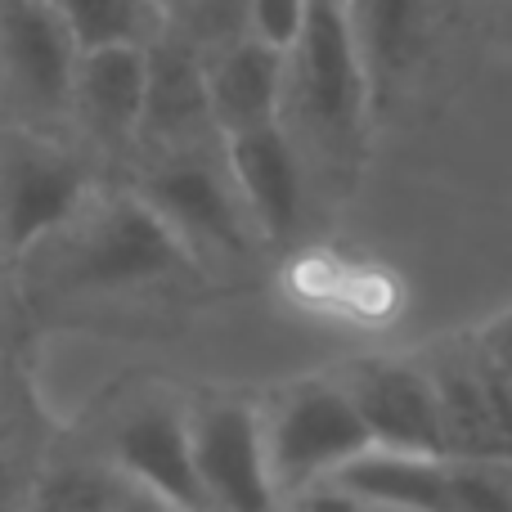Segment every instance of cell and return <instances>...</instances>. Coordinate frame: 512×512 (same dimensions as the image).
<instances>
[{"label": "cell", "instance_id": "2", "mask_svg": "<svg viewBox=\"0 0 512 512\" xmlns=\"http://www.w3.org/2000/svg\"><path fill=\"white\" fill-rule=\"evenodd\" d=\"M265 459L279 499H297L301 490L342 472L355 454L373 445L351 396L328 378H301L283 387L261 414Z\"/></svg>", "mask_w": 512, "mask_h": 512}, {"label": "cell", "instance_id": "9", "mask_svg": "<svg viewBox=\"0 0 512 512\" xmlns=\"http://www.w3.org/2000/svg\"><path fill=\"white\" fill-rule=\"evenodd\" d=\"M108 459L122 477L144 486L162 508L171 512H212L203 495V481L194 468L189 445V418L176 400H144L131 414L117 418Z\"/></svg>", "mask_w": 512, "mask_h": 512}, {"label": "cell", "instance_id": "19", "mask_svg": "<svg viewBox=\"0 0 512 512\" xmlns=\"http://www.w3.org/2000/svg\"><path fill=\"white\" fill-rule=\"evenodd\" d=\"M32 512H117V508H113V486L99 472L59 468L41 481Z\"/></svg>", "mask_w": 512, "mask_h": 512}, {"label": "cell", "instance_id": "18", "mask_svg": "<svg viewBox=\"0 0 512 512\" xmlns=\"http://www.w3.org/2000/svg\"><path fill=\"white\" fill-rule=\"evenodd\" d=\"M450 512H512V459H445Z\"/></svg>", "mask_w": 512, "mask_h": 512}, {"label": "cell", "instance_id": "13", "mask_svg": "<svg viewBox=\"0 0 512 512\" xmlns=\"http://www.w3.org/2000/svg\"><path fill=\"white\" fill-rule=\"evenodd\" d=\"M427 373L436 382V405H441L445 459H512L490 414L477 342L472 337L445 342L441 351L427 355Z\"/></svg>", "mask_w": 512, "mask_h": 512}, {"label": "cell", "instance_id": "24", "mask_svg": "<svg viewBox=\"0 0 512 512\" xmlns=\"http://www.w3.org/2000/svg\"><path fill=\"white\" fill-rule=\"evenodd\" d=\"M364 512H391V508H373V504H364Z\"/></svg>", "mask_w": 512, "mask_h": 512}, {"label": "cell", "instance_id": "11", "mask_svg": "<svg viewBox=\"0 0 512 512\" xmlns=\"http://www.w3.org/2000/svg\"><path fill=\"white\" fill-rule=\"evenodd\" d=\"M203 72L212 126L221 140L283 122V81H288V54L283 50L243 32L225 41L212 59H203Z\"/></svg>", "mask_w": 512, "mask_h": 512}, {"label": "cell", "instance_id": "17", "mask_svg": "<svg viewBox=\"0 0 512 512\" xmlns=\"http://www.w3.org/2000/svg\"><path fill=\"white\" fill-rule=\"evenodd\" d=\"M427 0H355V27L369 72H400L423 45Z\"/></svg>", "mask_w": 512, "mask_h": 512}, {"label": "cell", "instance_id": "1", "mask_svg": "<svg viewBox=\"0 0 512 512\" xmlns=\"http://www.w3.org/2000/svg\"><path fill=\"white\" fill-rule=\"evenodd\" d=\"M283 113H292V140L324 167L360 158L369 113V59L355 27V0H310L306 27L288 50Z\"/></svg>", "mask_w": 512, "mask_h": 512}, {"label": "cell", "instance_id": "15", "mask_svg": "<svg viewBox=\"0 0 512 512\" xmlns=\"http://www.w3.org/2000/svg\"><path fill=\"white\" fill-rule=\"evenodd\" d=\"M328 481H337L342 490H351L355 499H364L373 508L450 512V472H445L441 454H405L369 445Z\"/></svg>", "mask_w": 512, "mask_h": 512}, {"label": "cell", "instance_id": "6", "mask_svg": "<svg viewBox=\"0 0 512 512\" xmlns=\"http://www.w3.org/2000/svg\"><path fill=\"white\" fill-rule=\"evenodd\" d=\"M140 198L176 230V239L189 252L198 248H216L243 256L252 248V216L243 212L239 189H234L230 171H216L212 158H203L194 149H176L144 176Z\"/></svg>", "mask_w": 512, "mask_h": 512}, {"label": "cell", "instance_id": "20", "mask_svg": "<svg viewBox=\"0 0 512 512\" xmlns=\"http://www.w3.org/2000/svg\"><path fill=\"white\" fill-rule=\"evenodd\" d=\"M310 0H248V36L288 54L306 27Z\"/></svg>", "mask_w": 512, "mask_h": 512}, {"label": "cell", "instance_id": "7", "mask_svg": "<svg viewBox=\"0 0 512 512\" xmlns=\"http://www.w3.org/2000/svg\"><path fill=\"white\" fill-rule=\"evenodd\" d=\"M333 382L351 396L373 445L405 454H441L445 459L441 405H436V382L427 364L364 355V360L342 364Z\"/></svg>", "mask_w": 512, "mask_h": 512}, {"label": "cell", "instance_id": "22", "mask_svg": "<svg viewBox=\"0 0 512 512\" xmlns=\"http://www.w3.org/2000/svg\"><path fill=\"white\" fill-rule=\"evenodd\" d=\"M9 495H14V463L0 454V504H9Z\"/></svg>", "mask_w": 512, "mask_h": 512}, {"label": "cell", "instance_id": "14", "mask_svg": "<svg viewBox=\"0 0 512 512\" xmlns=\"http://www.w3.org/2000/svg\"><path fill=\"white\" fill-rule=\"evenodd\" d=\"M216 131L207 104V72L189 45L153 41L149 45V95H144V131L140 140L167 144L162 153L194 149L198 135Z\"/></svg>", "mask_w": 512, "mask_h": 512}, {"label": "cell", "instance_id": "16", "mask_svg": "<svg viewBox=\"0 0 512 512\" xmlns=\"http://www.w3.org/2000/svg\"><path fill=\"white\" fill-rule=\"evenodd\" d=\"M77 54L158 41V0H50Z\"/></svg>", "mask_w": 512, "mask_h": 512}, {"label": "cell", "instance_id": "23", "mask_svg": "<svg viewBox=\"0 0 512 512\" xmlns=\"http://www.w3.org/2000/svg\"><path fill=\"white\" fill-rule=\"evenodd\" d=\"M9 432H14V418H9V405L0 400V454H5V445H9Z\"/></svg>", "mask_w": 512, "mask_h": 512}, {"label": "cell", "instance_id": "4", "mask_svg": "<svg viewBox=\"0 0 512 512\" xmlns=\"http://www.w3.org/2000/svg\"><path fill=\"white\" fill-rule=\"evenodd\" d=\"M86 198V167L68 149L32 131H14L0 144V252L27 256L59 234Z\"/></svg>", "mask_w": 512, "mask_h": 512}, {"label": "cell", "instance_id": "8", "mask_svg": "<svg viewBox=\"0 0 512 512\" xmlns=\"http://www.w3.org/2000/svg\"><path fill=\"white\" fill-rule=\"evenodd\" d=\"M77 45L50 0H0V90L27 117L72 108Z\"/></svg>", "mask_w": 512, "mask_h": 512}, {"label": "cell", "instance_id": "5", "mask_svg": "<svg viewBox=\"0 0 512 512\" xmlns=\"http://www.w3.org/2000/svg\"><path fill=\"white\" fill-rule=\"evenodd\" d=\"M194 468L212 512H279V490L265 459L261 409L234 396H203L185 405Z\"/></svg>", "mask_w": 512, "mask_h": 512}, {"label": "cell", "instance_id": "12", "mask_svg": "<svg viewBox=\"0 0 512 512\" xmlns=\"http://www.w3.org/2000/svg\"><path fill=\"white\" fill-rule=\"evenodd\" d=\"M144 95H149V45H113V50L77 54L72 108L77 122L108 149H126L144 131Z\"/></svg>", "mask_w": 512, "mask_h": 512}, {"label": "cell", "instance_id": "3", "mask_svg": "<svg viewBox=\"0 0 512 512\" xmlns=\"http://www.w3.org/2000/svg\"><path fill=\"white\" fill-rule=\"evenodd\" d=\"M185 243L135 194H117L77 230L63 265V283L81 292H131L162 283L189 265Z\"/></svg>", "mask_w": 512, "mask_h": 512}, {"label": "cell", "instance_id": "25", "mask_svg": "<svg viewBox=\"0 0 512 512\" xmlns=\"http://www.w3.org/2000/svg\"><path fill=\"white\" fill-rule=\"evenodd\" d=\"M0 512H5V504H0Z\"/></svg>", "mask_w": 512, "mask_h": 512}, {"label": "cell", "instance_id": "10", "mask_svg": "<svg viewBox=\"0 0 512 512\" xmlns=\"http://www.w3.org/2000/svg\"><path fill=\"white\" fill-rule=\"evenodd\" d=\"M306 153L283 122L225 135V171L239 189L243 212L270 243H292L306 221Z\"/></svg>", "mask_w": 512, "mask_h": 512}, {"label": "cell", "instance_id": "21", "mask_svg": "<svg viewBox=\"0 0 512 512\" xmlns=\"http://www.w3.org/2000/svg\"><path fill=\"white\" fill-rule=\"evenodd\" d=\"M472 342H477V351L512 382V306L499 310L495 319H486V324L472 333Z\"/></svg>", "mask_w": 512, "mask_h": 512}]
</instances>
